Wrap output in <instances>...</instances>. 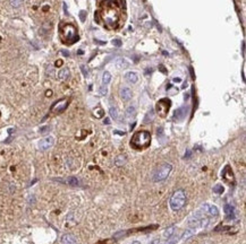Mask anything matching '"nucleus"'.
Masks as SVG:
<instances>
[{"instance_id": "nucleus-14", "label": "nucleus", "mask_w": 246, "mask_h": 244, "mask_svg": "<svg viewBox=\"0 0 246 244\" xmlns=\"http://www.w3.org/2000/svg\"><path fill=\"white\" fill-rule=\"evenodd\" d=\"M225 213L227 215V218H229V219L234 218V208L230 204H226L225 206Z\"/></svg>"}, {"instance_id": "nucleus-28", "label": "nucleus", "mask_w": 246, "mask_h": 244, "mask_svg": "<svg viewBox=\"0 0 246 244\" xmlns=\"http://www.w3.org/2000/svg\"><path fill=\"white\" fill-rule=\"evenodd\" d=\"M149 244H159V240H158V238H154V240H152Z\"/></svg>"}, {"instance_id": "nucleus-9", "label": "nucleus", "mask_w": 246, "mask_h": 244, "mask_svg": "<svg viewBox=\"0 0 246 244\" xmlns=\"http://www.w3.org/2000/svg\"><path fill=\"white\" fill-rule=\"evenodd\" d=\"M60 243L62 244H76V238L72 234H65L62 235L60 238Z\"/></svg>"}, {"instance_id": "nucleus-5", "label": "nucleus", "mask_w": 246, "mask_h": 244, "mask_svg": "<svg viewBox=\"0 0 246 244\" xmlns=\"http://www.w3.org/2000/svg\"><path fill=\"white\" fill-rule=\"evenodd\" d=\"M200 210L204 214V215L210 216V217H217V216L219 215L218 208H217L215 206H213V204H209V203L203 204V206L200 208Z\"/></svg>"}, {"instance_id": "nucleus-31", "label": "nucleus", "mask_w": 246, "mask_h": 244, "mask_svg": "<svg viewBox=\"0 0 246 244\" xmlns=\"http://www.w3.org/2000/svg\"><path fill=\"white\" fill-rule=\"evenodd\" d=\"M132 244H141V243H140L138 241H134V242H133V243H132Z\"/></svg>"}, {"instance_id": "nucleus-21", "label": "nucleus", "mask_w": 246, "mask_h": 244, "mask_svg": "<svg viewBox=\"0 0 246 244\" xmlns=\"http://www.w3.org/2000/svg\"><path fill=\"white\" fill-rule=\"evenodd\" d=\"M109 113H110V116L113 118V120H117L118 119V110H117V107H115V106L110 107Z\"/></svg>"}, {"instance_id": "nucleus-27", "label": "nucleus", "mask_w": 246, "mask_h": 244, "mask_svg": "<svg viewBox=\"0 0 246 244\" xmlns=\"http://www.w3.org/2000/svg\"><path fill=\"white\" fill-rule=\"evenodd\" d=\"M85 15H86V11H85V10H82V11L80 12V16H81V20H82V21L85 20Z\"/></svg>"}, {"instance_id": "nucleus-17", "label": "nucleus", "mask_w": 246, "mask_h": 244, "mask_svg": "<svg viewBox=\"0 0 246 244\" xmlns=\"http://www.w3.org/2000/svg\"><path fill=\"white\" fill-rule=\"evenodd\" d=\"M175 233V226H170L168 227L166 231L164 232V238H170Z\"/></svg>"}, {"instance_id": "nucleus-29", "label": "nucleus", "mask_w": 246, "mask_h": 244, "mask_svg": "<svg viewBox=\"0 0 246 244\" xmlns=\"http://www.w3.org/2000/svg\"><path fill=\"white\" fill-rule=\"evenodd\" d=\"M176 241H177V240H174V241H171V242H169V243H164V244H175L176 243Z\"/></svg>"}, {"instance_id": "nucleus-20", "label": "nucleus", "mask_w": 246, "mask_h": 244, "mask_svg": "<svg viewBox=\"0 0 246 244\" xmlns=\"http://www.w3.org/2000/svg\"><path fill=\"white\" fill-rule=\"evenodd\" d=\"M115 163H116V165H117V166H123L124 164L126 163V157L123 156V155H119V156L116 158Z\"/></svg>"}, {"instance_id": "nucleus-10", "label": "nucleus", "mask_w": 246, "mask_h": 244, "mask_svg": "<svg viewBox=\"0 0 246 244\" xmlns=\"http://www.w3.org/2000/svg\"><path fill=\"white\" fill-rule=\"evenodd\" d=\"M132 95H133L132 91L128 87H123L120 89V96H122V98H123L124 101H129L132 98Z\"/></svg>"}, {"instance_id": "nucleus-13", "label": "nucleus", "mask_w": 246, "mask_h": 244, "mask_svg": "<svg viewBox=\"0 0 246 244\" xmlns=\"http://www.w3.org/2000/svg\"><path fill=\"white\" fill-rule=\"evenodd\" d=\"M69 75H71V72H69L68 68H62V70L58 72V78L60 80H66V79H68Z\"/></svg>"}, {"instance_id": "nucleus-15", "label": "nucleus", "mask_w": 246, "mask_h": 244, "mask_svg": "<svg viewBox=\"0 0 246 244\" xmlns=\"http://www.w3.org/2000/svg\"><path fill=\"white\" fill-rule=\"evenodd\" d=\"M110 81H111V73H110L109 71H104V72H103V76H102V84L106 86V85H108Z\"/></svg>"}, {"instance_id": "nucleus-26", "label": "nucleus", "mask_w": 246, "mask_h": 244, "mask_svg": "<svg viewBox=\"0 0 246 244\" xmlns=\"http://www.w3.org/2000/svg\"><path fill=\"white\" fill-rule=\"evenodd\" d=\"M113 44L115 45V46L119 48V46H122V41L119 40V39H113Z\"/></svg>"}, {"instance_id": "nucleus-24", "label": "nucleus", "mask_w": 246, "mask_h": 244, "mask_svg": "<svg viewBox=\"0 0 246 244\" xmlns=\"http://www.w3.org/2000/svg\"><path fill=\"white\" fill-rule=\"evenodd\" d=\"M213 191H215V193H222L224 192V186L221 185V184H217V185H215L213 186Z\"/></svg>"}, {"instance_id": "nucleus-12", "label": "nucleus", "mask_w": 246, "mask_h": 244, "mask_svg": "<svg viewBox=\"0 0 246 244\" xmlns=\"http://www.w3.org/2000/svg\"><path fill=\"white\" fill-rule=\"evenodd\" d=\"M115 63H116V67L119 68V69H125V68H127L129 66L128 61L126 60V59H123V58H118Z\"/></svg>"}, {"instance_id": "nucleus-6", "label": "nucleus", "mask_w": 246, "mask_h": 244, "mask_svg": "<svg viewBox=\"0 0 246 244\" xmlns=\"http://www.w3.org/2000/svg\"><path fill=\"white\" fill-rule=\"evenodd\" d=\"M53 143H55L53 137L49 136V137H45V138L41 139L39 141V143H38V147H39L40 150H47V149H49L50 147L53 146Z\"/></svg>"}, {"instance_id": "nucleus-4", "label": "nucleus", "mask_w": 246, "mask_h": 244, "mask_svg": "<svg viewBox=\"0 0 246 244\" xmlns=\"http://www.w3.org/2000/svg\"><path fill=\"white\" fill-rule=\"evenodd\" d=\"M170 105H171V102L168 98H162L157 103V112L160 116L164 118L168 112H169V109H170Z\"/></svg>"}, {"instance_id": "nucleus-22", "label": "nucleus", "mask_w": 246, "mask_h": 244, "mask_svg": "<svg viewBox=\"0 0 246 244\" xmlns=\"http://www.w3.org/2000/svg\"><path fill=\"white\" fill-rule=\"evenodd\" d=\"M67 183L69 184V185H72V186H77L80 183H78V180L76 179V177H68L67 179Z\"/></svg>"}, {"instance_id": "nucleus-23", "label": "nucleus", "mask_w": 246, "mask_h": 244, "mask_svg": "<svg viewBox=\"0 0 246 244\" xmlns=\"http://www.w3.org/2000/svg\"><path fill=\"white\" fill-rule=\"evenodd\" d=\"M154 118V111L153 110H151L150 112H147V114H146V116H145V120H144V122H149V121H152Z\"/></svg>"}, {"instance_id": "nucleus-18", "label": "nucleus", "mask_w": 246, "mask_h": 244, "mask_svg": "<svg viewBox=\"0 0 246 244\" xmlns=\"http://www.w3.org/2000/svg\"><path fill=\"white\" fill-rule=\"evenodd\" d=\"M135 114H136V109H135V106H133V105L128 106L127 110H126V116H127V118H132V116H134Z\"/></svg>"}, {"instance_id": "nucleus-11", "label": "nucleus", "mask_w": 246, "mask_h": 244, "mask_svg": "<svg viewBox=\"0 0 246 244\" xmlns=\"http://www.w3.org/2000/svg\"><path fill=\"white\" fill-rule=\"evenodd\" d=\"M125 79L128 81V82H131V84H135V82H137V80H138V76H137L136 72L129 71V72H127L125 75Z\"/></svg>"}, {"instance_id": "nucleus-25", "label": "nucleus", "mask_w": 246, "mask_h": 244, "mask_svg": "<svg viewBox=\"0 0 246 244\" xmlns=\"http://www.w3.org/2000/svg\"><path fill=\"white\" fill-rule=\"evenodd\" d=\"M22 2H23V0H10V5L13 7H15V8L20 7L22 5Z\"/></svg>"}, {"instance_id": "nucleus-30", "label": "nucleus", "mask_w": 246, "mask_h": 244, "mask_svg": "<svg viewBox=\"0 0 246 244\" xmlns=\"http://www.w3.org/2000/svg\"><path fill=\"white\" fill-rule=\"evenodd\" d=\"M174 81H177V82H179V81H180V78H175Z\"/></svg>"}, {"instance_id": "nucleus-8", "label": "nucleus", "mask_w": 246, "mask_h": 244, "mask_svg": "<svg viewBox=\"0 0 246 244\" xmlns=\"http://www.w3.org/2000/svg\"><path fill=\"white\" fill-rule=\"evenodd\" d=\"M221 176H222V179H224L227 183L234 182V174H233V171L230 170V167H229V166H226L225 170L222 171Z\"/></svg>"}, {"instance_id": "nucleus-16", "label": "nucleus", "mask_w": 246, "mask_h": 244, "mask_svg": "<svg viewBox=\"0 0 246 244\" xmlns=\"http://www.w3.org/2000/svg\"><path fill=\"white\" fill-rule=\"evenodd\" d=\"M195 232H196V229H195L194 227H191V228H188V229L185 231L184 234L182 235V238H183V240H186V238L191 237L193 234H195Z\"/></svg>"}, {"instance_id": "nucleus-7", "label": "nucleus", "mask_w": 246, "mask_h": 244, "mask_svg": "<svg viewBox=\"0 0 246 244\" xmlns=\"http://www.w3.org/2000/svg\"><path fill=\"white\" fill-rule=\"evenodd\" d=\"M67 105H68V101H67V100L58 101L57 103L53 104V106H52V112H55V113H60V112H62L66 107H67Z\"/></svg>"}, {"instance_id": "nucleus-19", "label": "nucleus", "mask_w": 246, "mask_h": 244, "mask_svg": "<svg viewBox=\"0 0 246 244\" xmlns=\"http://www.w3.org/2000/svg\"><path fill=\"white\" fill-rule=\"evenodd\" d=\"M184 115H185V109L184 107H180V109H178L177 111L175 112V118L176 119H183L184 118Z\"/></svg>"}, {"instance_id": "nucleus-2", "label": "nucleus", "mask_w": 246, "mask_h": 244, "mask_svg": "<svg viewBox=\"0 0 246 244\" xmlns=\"http://www.w3.org/2000/svg\"><path fill=\"white\" fill-rule=\"evenodd\" d=\"M173 170V165L169 163H164L161 165H159L152 173V180L154 182H161L164 181Z\"/></svg>"}, {"instance_id": "nucleus-3", "label": "nucleus", "mask_w": 246, "mask_h": 244, "mask_svg": "<svg viewBox=\"0 0 246 244\" xmlns=\"http://www.w3.org/2000/svg\"><path fill=\"white\" fill-rule=\"evenodd\" d=\"M186 200L187 199H186V194H185L184 190H177L171 195V198L169 200V206H170L171 210L177 211V210H180L186 204Z\"/></svg>"}, {"instance_id": "nucleus-1", "label": "nucleus", "mask_w": 246, "mask_h": 244, "mask_svg": "<svg viewBox=\"0 0 246 244\" xmlns=\"http://www.w3.org/2000/svg\"><path fill=\"white\" fill-rule=\"evenodd\" d=\"M151 142V134L149 131L141 130L134 133L131 139V146L134 149H144L146 148Z\"/></svg>"}]
</instances>
